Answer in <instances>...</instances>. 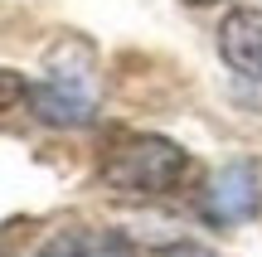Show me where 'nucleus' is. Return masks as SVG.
Instances as JSON below:
<instances>
[{
	"instance_id": "0eeeda50",
	"label": "nucleus",
	"mask_w": 262,
	"mask_h": 257,
	"mask_svg": "<svg viewBox=\"0 0 262 257\" xmlns=\"http://www.w3.org/2000/svg\"><path fill=\"white\" fill-rule=\"evenodd\" d=\"M185 5H219V0H185Z\"/></svg>"
},
{
	"instance_id": "f03ea898",
	"label": "nucleus",
	"mask_w": 262,
	"mask_h": 257,
	"mask_svg": "<svg viewBox=\"0 0 262 257\" xmlns=\"http://www.w3.org/2000/svg\"><path fill=\"white\" fill-rule=\"evenodd\" d=\"M25 102L44 126H88L97 116V87H93V49L83 39H63L49 54V68L39 83L25 87Z\"/></svg>"
},
{
	"instance_id": "39448f33",
	"label": "nucleus",
	"mask_w": 262,
	"mask_h": 257,
	"mask_svg": "<svg viewBox=\"0 0 262 257\" xmlns=\"http://www.w3.org/2000/svg\"><path fill=\"white\" fill-rule=\"evenodd\" d=\"M34 257H141L122 228H63Z\"/></svg>"
},
{
	"instance_id": "7ed1b4c3",
	"label": "nucleus",
	"mask_w": 262,
	"mask_h": 257,
	"mask_svg": "<svg viewBox=\"0 0 262 257\" xmlns=\"http://www.w3.org/2000/svg\"><path fill=\"white\" fill-rule=\"evenodd\" d=\"M199 209H204V219L219 223V228L253 219V214L262 209V175H257V165H248V160L224 165V170L209 180L204 204H199Z\"/></svg>"
},
{
	"instance_id": "f257e3e1",
	"label": "nucleus",
	"mask_w": 262,
	"mask_h": 257,
	"mask_svg": "<svg viewBox=\"0 0 262 257\" xmlns=\"http://www.w3.org/2000/svg\"><path fill=\"white\" fill-rule=\"evenodd\" d=\"M189 170H194L189 151L180 141H170V136H156V131L117 136L102 151V165H97L107 190L141 194V199H150V194H175Z\"/></svg>"
},
{
	"instance_id": "20e7f679",
	"label": "nucleus",
	"mask_w": 262,
	"mask_h": 257,
	"mask_svg": "<svg viewBox=\"0 0 262 257\" xmlns=\"http://www.w3.org/2000/svg\"><path fill=\"white\" fill-rule=\"evenodd\" d=\"M219 54L233 73L262 83V5H233L219 19Z\"/></svg>"
},
{
	"instance_id": "423d86ee",
	"label": "nucleus",
	"mask_w": 262,
	"mask_h": 257,
	"mask_svg": "<svg viewBox=\"0 0 262 257\" xmlns=\"http://www.w3.org/2000/svg\"><path fill=\"white\" fill-rule=\"evenodd\" d=\"M25 78L19 73H10V68H0V112H10L15 102H25Z\"/></svg>"
}]
</instances>
